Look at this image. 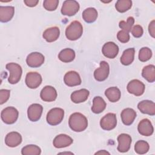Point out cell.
I'll return each mask as SVG.
<instances>
[{
  "instance_id": "obj_25",
  "label": "cell",
  "mask_w": 155,
  "mask_h": 155,
  "mask_svg": "<svg viewBox=\"0 0 155 155\" xmlns=\"http://www.w3.org/2000/svg\"><path fill=\"white\" fill-rule=\"evenodd\" d=\"M106 102L100 96L95 97L93 100V106L91 111L96 114H99L102 112L106 108Z\"/></svg>"
},
{
  "instance_id": "obj_18",
  "label": "cell",
  "mask_w": 155,
  "mask_h": 155,
  "mask_svg": "<svg viewBox=\"0 0 155 155\" xmlns=\"http://www.w3.org/2000/svg\"><path fill=\"white\" fill-rule=\"evenodd\" d=\"M64 81L69 87H74L81 84V79L79 74L74 71L67 72L64 76Z\"/></svg>"
},
{
  "instance_id": "obj_9",
  "label": "cell",
  "mask_w": 155,
  "mask_h": 155,
  "mask_svg": "<svg viewBox=\"0 0 155 155\" xmlns=\"http://www.w3.org/2000/svg\"><path fill=\"white\" fill-rule=\"evenodd\" d=\"M110 73V67L106 61H101L100 67L96 69L94 72V77L97 81H103L105 80Z\"/></svg>"
},
{
  "instance_id": "obj_15",
  "label": "cell",
  "mask_w": 155,
  "mask_h": 155,
  "mask_svg": "<svg viewBox=\"0 0 155 155\" xmlns=\"http://www.w3.org/2000/svg\"><path fill=\"white\" fill-rule=\"evenodd\" d=\"M139 133L145 136H151L154 131V128L151 122L148 119H143L140 121L137 126Z\"/></svg>"
},
{
  "instance_id": "obj_26",
  "label": "cell",
  "mask_w": 155,
  "mask_h": 155,
  "mask_svg": "<svg viewBox=\"0 0 155 155\" xmlns=\"http://www.w3.org/2000/svg\"><path fill=\"white\" fill-rule=\"evenodd\" d=\"M105 95L111 102L118 101L121 96L120 90L116 87H112L107 88L105 91Z\"/></svg>"
},
{
  "instance_id": "obj_36",
  "label": "cell",
  "mask_w": 155,
  "mask_h": 155,
  "mask_svg": "<svg viewBox=\"0 0 155 155\" xmlns=\"http://www.w3.org/2000/svg\"><path fill=\"white\" fill-rule=\"evenodd\" d=\"M58 0H45L43 2V6L47 10L54 11L58 5Z\"/></svg>"
},
{
  "instance_id": "obj_40",
  "label": "cell",
  "mask_w": 155,
  "mask_h": 155,
  "mask_svg": "<svg viewBox=\"0 0 155 155\" xmlns=\"http://www.w3.org/2000/svg\"><path fill=\"white\" fill-rule=\"evenodd\" d=\"M148 31L150 35L153 37H155V21L153 20L149 24Z\"/></svg>"
},
{
  "instance_id": "obj_11",
  "label": "cell",
  "mask_w": 155,
  "mask_h": 155,
  "mask_svg": "<svg viewBox=\"0 0 155 155\" xmlns=\"http://www.w3.org/2000/svg\"><path fill=\"white\" fill-rule=\"evenodd\" d=\"M42 82V77L40 74L36 72H29L25 77V84L30 88H38Z\"/></svg>"
},
{
  "instance_id": "obj_29",
  "label": "cell",
  "mask_w": 155,
  "mask_h": 155,
  "mask_svg": "<svg viewBox=\"0 0 155 155\" xmlns=\"http://www.w3.org/2000/svg\"><path fill=\"white\" fill-rule=\"evenodd\" d=\"M82 18L86 22L92 23L94 22L97 18V12L94 8H87L84 10Z\"/></svg>"
},
{
  "instance_id": "obj_8",
  "label": "cell",
  "mask_w": 155,
  "mask_h": 155,
  "mask_svg": "<svg viewBox=\"0 0 155 155\" xmlns=\"http://www.w3.org/2000/svg\"><path fill=\"white\" fill-rule=\"evenodd\" d=\"M145 88L143 83L137 79H133L131 81L127 87L128 91L136 96H141L144 93Z\"/></svg>"
},
{
  "instance_id": "obj_13",
  "label": "cell",
  "mask_w": 155,
  "mask_h": 155,
  "mask_svg": "<svg viewBox=\"0 0 155 155\" xmlns=\"http://www.w3.org/2000/svg\"><path fill=\"white\" fill-rule=\"evenodd\" d=\"M118 146L117 150L121 153H125L128 151L131 146V137L129 134L122 133L117 137Z\"/></svg>"
},
{
  "instance_id": "obj_30",
  "label": "cell",
  "mask_w": 155,
  "mask_h": 155,
  "mask_svg": "<svg viewBox=\"0 0 155 155\" xmlns=\"http://www.w3.org/2000/svg\"><path fill=\"white\" fill-rule=\"evenodd\" d=\"M142 76L149 82L155 81V67L153 65H148L144 67L142 71Z\"/></svg>"
},
{
  "instance_id": "obj_31",
  "label": "cell",
  "mask_w": 155,
  "mask_h": 155,
  "mask_svg": "<svg viewBox=\"0 0 155 155\" xmlns=\"http://www.w3.org/2000/svg\"><path fill=\"white\" fill-rule=\"evenodd\" d=\"M41 153V148L35 145H27L24 147L21 150V153L23 155H39Z\"/></svg>"
},
{
  "instance_id": "obj_6",
  "label": "cell",
  "mask_w": 155,
  "mask_h": 155,
  "mask_svg": "<svg viewBox=\"0 0 155 155\" xmlns=\"http://www.w3.org/2000/svg\"><path fill=\"white\" fill-rule=\"evenodd\" d=\"M79 10V3L74 0L65 1L61 8V13L65 16H73Z\"/></svg>"
},
{
  "instance_id": "obj_12",
  "label": "cell",
  "mask_w": 155,
  "mask_h": 155,
  "mask_svg": "<svg viewBox=\"0 0 155 155\" xmlns=\"http://www.w3.org/2000/svg\"><path fill=\"white\" fill-rule=\"evenodd\" d=\"M43 107L39 104H33L29 106L27 110V115L30 120L38 121L41 117Z\"/></svg>"
},
{
  "instance_id": "obj_32",
  "label": "cell",
  "mask_w": 155,
  "mask_h": 155,
  "mask_svg": "<svg viewBox=\"0 0 155 155\" xmlns=\"http://www.w3.org/2000/svg\"><path fill=\"white\" fill-rule=\"evenodd\" d=\"M132 6L131 0H118L115 5L116 10L120 13H124L128 10Z\"/></svg>"
},
{
  "instance_id": "obj_22",
  "label": "cell",
  "mask_w": 155,
  "mask_h": 155,
  "mask_svg": "<svg viewBox=\"0 0 155 155\" xmlns=\"http://www.w3.org/2000/svg\"><path fill=\"white\" fill-rule=\"evenodd\" d=\"M60 35L59 28L57 27H52L46 29L43 33V38L48 42L56 41Z\"/></svg>"
},
{
  "instance_id": "obj_38",
  "label": "cell",
  "mask_w": 155,
  "mask_h": 155,
  "mask_svg": "<svg viewBox=\"0 0 155 155\" xmlns=\"http://www.w3.org/2000/svg\"><path fill=\"white\" fill-rule=\"evenodd\" d=\"M10 91L5 89H1L0 90V104L2 105L6 102L9 99Z\"/></svg>"
},
{
  "instance_id": "obj_7",
  "label": "cell",
  "mask_w": 155,
  "mask_h": 155,
  "mask_svg": "<svg viewBox=\"0 0 155 155\" xmlns=\"http://www.w3.org/2000/svg\"><path fill=\"white\" fill-rule=\"evenodd\" d=\"M117 125L116 116L114 113H108L105 114L100 121L101 128L107 131H110L114 129Z\"/></svg>"
},
{
  "instance_id": "obj_42",
  "label": "cell",
  "mask_w": 155,
  "mask_h": 155,
  "mask_svg": "<svg viewBox=\"0 0 155 155\" xmlns=\"http://www.w3.org/2000/svg\"><path fill=\"white\" fill-rule=\"evenodd\" d=\"M95 154H110V153H109L108 152H107V151H105V150L99 151L96 153Z\"/></svg>"
},
{
  "instance_id": "obj_34",
  "label": "cell",
  "mask_w": 155,
  "mask_h": 155,
  "mask_svg": "<svg viewBox=\"0 0 155 155\" xmlns=\"http://www.w3.org/2000/svg\"><path fill=\"white\" fill-rule=\"evenodd\" d=\"M134 23V19L132 16H130L127 18V21H121L119 22V27L122 29V30H124L127 32H130L132 28V27Z\"/></svg>"
},
{
  "instance_id": "obj_35",
  "label": "cell",
  "mask_w": 155,
  "mask_h": 155,
  "mask_svg": "<svg viewBox=\"0 0 155 155\" xmlns=\"http://www.w3.org/2000/svg\"><path fill=\"white\" fill-rule=\"evenodd\" d=\"M152 56V51L148 47L142 48L139 53V59L142 62L148 61Z\"/></svg>"
},
{
  "instance_id": "obj_5",
  "label": "cell",
  "mask_w": 155,
  "mask_h": 155,
  "mask_svg": "<svg viewBox=\"0 0 155 155\" xmlns=\"http://www.w3.org/2000/svg\"><path fill=\"white\" fill-rule=\"evenodd\" d=\"M18 111L13 107H8L4 108L1 114L2 121L7 124L15 123L18 118Z\"/></svg>"
},
{
  "instance_id": "obj_1",
  "label": "cell",
  "mask_w": 155,
  "mask_h": 155,
  "mask_svg": "<svg viewBox=\"0 0 155 155\" xmlns=\"http://www.w3.org/2000/svg\"><path fill=\"white\" fill-rule=\"evenodd\" d=\"M68 125L73 131L81 132L87 128L88 120L87 117L82 114L74 113L70 116Z\"/></svg>"
},
{
  "instance_id": "obj_37",
  "label": "cell",
  "mask_w": 155,
  "mask_h": 155,
  "mask_svg": "<svg viewBox=\"0 0 155 155\" xmlns=\"http://www.w3.org/2000/svg\"><path fill=\"white\" fill-rule=\"evenodd\" d=\"M117 38L122 43H126L130 40V35L128 32L122 30L117 33Z\"/></svg>"
},
{
  "instance_id": "obj_33",
  "label": "cell",
  "mask_w": 155,
  "mask_h": 155,
  "mask_svg": "<svg viewBox=\"0 0 155 155\" xmlns=\"http://www.w3.org/2000/svg\"><path fill=\"white\" fill-rule=\"evenodd\" d=\"M150 148L149 144L145 140H138L134 145L135 151L139 154L147 153Z\"/></svg>"
},
{
  "instance_id": "obj_3",
  "label": "cell",
  "mask_w": 155,
  "mask_h": 155,
  "mask_svg": "<svg viewBox=\"0 0 155 155\" xmlns=\"http://www.w3.org/2000/svg\"><path fill=\"white\" fill-rule=\"evenodd\" d=\"M6 68L10 72L8 81L10 84H15L18 83L21 78L22 70L21 67L16 63H8L6 65Z\"/></svg>"
},
{
  "instance_id": "obj_20",
  "label": "cell",
  "mask_w": 155,
  "mask_h": 155,
  "mask_svg": "<svg viewBox=\"0 0 155 155\" xmlns=\"http://www.w3.org/2000/svg\"><path fill=\"white\" fill-rule=\"evenodd\" d=\"M22 142L21 135L16 131H12L7 134L5 138L6 145L10 147H16Z\"/></svg>"
},
{
  "instance_id": "obj_23",
  "label": "cell",
  "mask_w": 155,
  "mask_h": 155,
  "mask_svg": "<svg viewBox=\"0 0 155 155\" xmlns=\"http://www.w3.org/2000/svg\"><path fill=\"white\" fill-rule=\"evenodd\" d=\"M15 8L12 6L0 7V21L2 22H7L10 21L13 17Z\"/></svg>"
},
{
  "instance_id": "obj_24",
  "label": "cell",
  "mask_w": 155,
  "mask_h": 155,
  "mask_svg": "<svg viewBox=\"0 0 155 155\" xmlns=\"http://www.w3.org/2000/svg\"><path fill=\"white\" fill-rule=\"evenodd\" d=\"M89 91L83 88L73 92L71 94V100L76 104L85 102L89 96Z\"/></svg>"
},
{
  "instance_id": "obj_17",
  "label": "cell",
  "mask_w": 155,
  "mask_h": 155,
  "mask_svg": "<svg viewBox=\"0 0 155 155\" xmlns=\"http://www.w3.org/2000/svg\"><path fill=\"white\" fill-rule=\"evenodd\" d=\"M73 142V140L69 136L65 134H61L55 137L53 143L54 147L61 148L70 146Z\"/></svg>"
},
{
  "instance_id": "obj_27",
  "label": "cell",
  "mask_w": 155,
  "mask_h": 155,
  "mask_svg": "<svg viewBox=\"0 0 155 155\" xmlns=\"http://www.w3.org/2000/svg\"><path fill=\"white\" fill-rule=\"evenodd\" d=\"M58 58L63 62H70L75 58V52L73 49L65 48L60 51Z\"/></svg>"
},
{
  "instance_id": "obj_10",
  "label": "cell",
  "mask_w": 155,
  "mask_h": 155,
  "mask_svg": "<svg viewBox=\"0 0 155 155\" xmlns=\"http://www.w3.org/2000/svg\"><path fill=\"white\" fill-rule=\"evenodd\" d=\"M44 62V56L42 54L38 52L30 53L26 59L27 64L33 68L40 67Z\"/></svg>"
},
{
  "instance_id": "obj_28",
  "label": "cell",
  "mask_w": 155,
  "mask_h": 155,
  "mask_svg": "<svg viewBox=\"0 0 155 155\" xmlns=\"http://www.w3.org/2000/svg\"><path fill=\"white\" fill-rule=\"evenodd\" d=\"M134 48H129L125 50L120 58V62L124 65H128L131 64L134 61Z\"/></svg>"
},
{
  "instance_id": "obj_4",
  "label": "cell",
  "mask_w": 155,
  "mask_h": 155,
  "mask_svg": "<svg viewBox=\"0 0 155 155\" xmlns=\"http://www.w3.org/2000/svg\"><path fill=\"white\" fill-rule=\"evenodd\" d=\"M64 111L61 108H53L51 109L47 115V122L51 125L59 124L63 120Z\"/></svg>"
},
{
  "instance_id": "obj_39",
  "label": "cell",
  "mask_w": 155,
  "mask_h": 155,
  "mask_svg": "<svg viewBox=\"0 0 155 155\" xmlns=\"http://www.w3.org/2000/svg\"><path fill=\"white\" fill-rule=\"evenodd\" d=\"M143 33V28L140 25H136L131 28V33L135 38H140Z\"/></svg>"
},
{
  "instance_id": "obj_14",
  "label": "cell",
  "mask_w": 155,
  "mask_h": 155,
  "mask_svg": "<svg viewBox=\"0 0 155 155\" xmlns=\"http://www.w3.org/2000/svg\"><path fill=\"white\" fill-rule=\"evenodd\" d=\"M102 51L105 57L110 59H113L118 54L119 47L114 42H108L104 45L102 48Z\"/></svg>"
},
{
  "instance_id": "obj_16",
  "label": "cell",
  "mask_w": 155,
  "mask_h": 155,
  "mask_svg": "<svg viewBox=\"0 0 155 155\" xmlns=\"http://www.w3.org/2000/svg\"><path fill=\"white\" fill-rule=\"evenodd\" d=\"M40 97L42 101L45 102L54 101L57 97L56 90L51 86H45L42 89Z\"/></svg>"
},
{
  "instance_id": "obj_21",
  "label": "cell",
  "mask_w": 155,
  "mask_h": 155,
  "mask_svg": "<svg viewBox=\"0 0 155 155\" xmlns=\"http://www.w3.org/2000/svg\"><path fill=\"white\" fill-rule=\"evenodd\" d=\"M120 117L124 125H130L133 124L136 117V112L132 108H127L122 110Z\"/></svg>"
},
{
  "instance_id": "obj_19",
  "label": "cell",
  "mask_w": 155,
  "mask_h": 155,
  "mask_svg": "<svg viewBox=\"0 0 155 155\" xmlns=\"http://www.w3.org/2000/svg\"><path fill=\"white\" fill-rule=\"evenodd\" d=\"M137 108L143 114L151 116L155 114V104L151 101L144 100L140 102L137 105Z\"/></svg>"
},
{
  "instance_id": "obj_2",
  "label": "cell",
  "mask_w": 155,
  "mask_h": 155,
  "mask_svg": "<svg viewBox=\"0 0 155 155\" xmlns=\"http://www.w3.org/2000/svg\"><path fill=\"white\" fill-rule=\"evenodd\" d=\"M83 27L78 21L72 22L65 30V36L70 41H75L79 39L82 35Z\"/></svg>"
},
{
  "instance_id": "obj_41",
  "label": "cell",
  "mask_w": 155,
  "mask_h": 155,
  "mask_svg": "<svg viewBox=\"0 0 155 155\" xmlns=\"http://www.w3.org/2000/svg\"><path fill=\"white\" fill-rule=\"evenodd\" d=\"M24 2L25 4V5L28 7H33L36 6L38 3L39 2V1L38 0H25L24 1Z\"/></svg>"
}]
</instances>
